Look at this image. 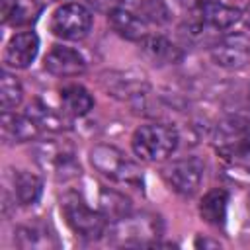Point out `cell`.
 <instances>
[{"label": "cell", "mask_w": 250, "mask_h": 250, "mask_svg": "<svg viewBox=\"0 0 250 250\" xmlns=\"http://www.w3.org/2000/svg\"><path fill=\"white\" fill-rule=\"evenodd\" d=\"M215 150L232 162L250 158V115L230 113L223 117L213 131Z\"/></svg>", "instance_id": "cell-1"}, {"label": "cell", "mask_w": 250, "mask_h": 250, "mask_svg": "<svg viewBox=\"0 0 250 250\" xmlns=\"http://www.w3.org/2000/svg\"><path fill=\"white\" fill-rule=\"evenodd\" d=\"M178 131L166 123H145L141 125L131 139L135 156L145 162L166 160L178 146Z\"/></svg>", "instance_id": "cell-2"}, {"label": "cell", "mask_w": 250, "mask_h": 250, "mask_svg": "<svg viewBox=\"0 0 250 250\" xmlns=\"http://www.w3.org/2000/svg\"><path fill=\"white\" fill-rule=\"evenodd\" d=\"M162 232V223L158 217L141 213V215H125L107 229L111 240L125 246H154L158 244V236Z\"/></svg>", "instance_id": "cell-3"}, {"label": "cell", "mask_w": 250, "mask_h": 250, "mask_svg": "<svg viewBox=\"0 0 250 250\" xmlns=\"http://www.w3.org/2000/svg\"><path fill=\"white\" fill-rule=\"evenodd\" d=\"M90 162L92 166L105 178L129 184V186H141L143 176L135 162H131L117 146L113 145H96L90 150Z\"/></svg>", "instance_id": "cell-4"}, {"label": "cell", "mask_w": 250, "mask_h": 250, "mask_svg": "<svg viewBox=\"0 0 250 250\" xmlns=\"http://www.w3.org/2000/svg\"><path fill=\"white\" fill-rule=\"evenodd\" d=\"M62 215L66 225L78 236L86 240H98L107 230V219L102 211H94L78 195H66L62 199Z\"/></svg>", "instance_id": "cell-5"}, {"label": "cell", "mask_w": 250, "mask_h": 250, "mask_svg": "<svg viewBox=\"0 0 250 250\" xmlns=\"http://www.w3.org/2000/svg\"><path fill=\"white\" fill-rule=\"evenodd\" d=\"M92 29V12L78 2L62 4L51 18V31L68 41L84 39Z\"/></svg>", "instance_id": "cell-6"}, {"label": "cell", "mask_w": 250, "mask_h": 250, "mask_svg": "<svg viewBox=\"0 0 250 250\" xmlns=\"http://www.w3.org/2000/svg\"><path fill=\"white\" fill-rule=\"evenodd\" d=\"M203 174H205V164L197 156H186L174 160L162 170V176L170 186V189L184 197H191L199 189L203 182Z\"/></svg>", "instance_id": "cell-7"}, {"label": "cell", "mask_w": 250, "mask_h": 250, "mask_svg": "<svg viewBox=\"0 0 250 250\" xmlns=\"http://www.w3.org/2000/svg\"><path fill=\"white\" fill-rule=\"evenodd\" d=\"M35 154H37L35 160L39 162V166L43 170H49L55 178L66 180L80 174V166L74 160V152L64 145H57V143L41 145Z\"/></svg>", "instance_id": "cell-8"}, {"label": "cell", "mask_w": 250, "mask_h": 250, "mask_svg": "<svg viewBox=\"0 0 250 250\" xmlns=\"http://www.w3.org/2000/svg\"><path fill=\"white\" fill-rule=\"evenodd\" d=\"M211 59L223 68H242L250 61V37L232 33L211 47Z\"/></svg>", "instance_id": "cell-9"}, {"label": "cell", "mask_w": 250, "mask_h": 250, "mask_svg": "<svg viewBox=\"0 0 250 250\" xmlns=\"http://www.w3.org/2000/svg\"><path fill=\"white\" fill-rule=\"evenodd\" d=\"M39 53V37L35 31L16 33L4 49V64L10 68H27Z\"/></svg>", "instance_id": "cell-10"}, {"label": "cell", "mask_w": 250, "mask_h": 250, "mask_svg": "<svg viewBox=\"0 0 250 250\" xmlns=\"http://www.w3.org/2000/svg\"><path fill=\"white\" fill-rule=\"evenodd\" d=\"M43 66L53 76H78L86 70V61L76 49L55 45L45 55Z\"/></svg>", "instance_id": "cell-11"}, {"label": "cell", "mask_w": 250, "mask_h": 250, "mask_svg": "<svg viewBox=\"0 0 250 250\" xmlns=\"http://www.w3.org/2000/svg\"><path fill=\"white\" fill-rule=\"evenodd\" d=\"M107 21L111 25V29L127 39V41H143L146 35H148V27H146V21L139 16V14H133L129 10H123V8H113L109 14H107Z\"/></svg>", "instance_id": "cell-12"}, {"label": "cell", "mask_w": 250, "mask_h": 250, "mask_svg": "<svg viewBox=\"0 0 250 250\" xmlns=\"http://www.w3.org/2000/svg\"><path fill=\"white\" fill-rule=\"evenodd\" d=\"M39 125L37 121L25 113V115H16L12 111H2V135L8 143H25L31 141L39 135Z\"/></svg>", "instance_id": "cell-13"}, {"label": "cell", "mask_w": 250, "mask_h": 250, "mask_svg": "<svg viewBox=\"0 0 250 250\" xmlns=\"http://www.w3.org/2000/svg\"><path fill=\"white\" fill-rule=\"evenodd\" d=\"M199 16L207 25L215 29H229L242 18V12L217 0H205L199 4Z\"/></svg>", "instance_id": "cell-14"}, {"label": "cell", "mask_w": 250, "mask_h": 250, "mask_svg": "<svg viewBox=\"0 0 250 250\" xmlns=\"http://www.w3.org/2000/svg\"><path fill=\"white\" fill-rule=\"evenodd\" d=\"M12 188H14V201L27 207L39 201L41 191H43V182L39 176L31 172L16 170L12 176Z\"/></svg>", "instance_id": "cell-15"}, {"label": "cell", "mask_w": 250, "mask_h": 250, "mask_svg": "<svg viewBox=\"0 0 250 250\" xmlns=\"http://www.w3.org/2000/svg\"><path fill=\"white\" fill-rule=\"evenodd\" d=\"M227 207H229V193L217 188L203 195L199 203V215L205 223L213 227H221L227 221Z\"/></svg>", "instance_id": "cell-16"}, {"label": "cell", "mask_w": 250, "mask_h": 250, "mask_svg": "<svg viewBox=\"0 0 250 250\" xmlns=\"http://www.w3.org/2000/svg\"><path fill=\"white\" fill-rule=\"evenodd\" d=\"M143 51L145 55L154 62V64H170V62H178L182 53L180 49L170 43L166 37L162 35H146L143 41Z\"/></svg>", "instance_id": "cell-17"}, {"label": "cell", "mask_w": 250, "mask_h": 250, "mask_svg": "<svg viewBox=\"0 0 250 250\" xmlns=\"http://www.w3.org/2000/svg\"><path fill=\"white\" fill-rule=\"evenodd\" d=\"M61 104H62L64 113L74 115V117H82V115L90 113V109L94 107V98L84 86L70 84V86L61 90Z\"/></svg>", "instance_id": "cell-18"}, {"label": "cell", "mask_w": 250, "mask_h": 250, "mask_svg": "<svg viewBox=\"0 0 250 250\" xmlns=\"http://www.w3.org/2000/svg\"><path fill=\"white\" fill-rule=\"evenodd\" d=\"M14 242L18 248L29 250V248H51L57 246V240L51 232H47L45 229L37 227V225H25V227H18L14 232Z\"/></svg>", "instance_id": "cell-19"}, {"label": "cell", "mask_w": 250, "mask_h": 250, "mask_svg": "<svg viewBox=\"0 0 250 250\" xmlns=\"http://www.w3.org/2000/svg\"><path fill=\"white\" fill-rule=\"evenodd\" d=\"M98 201H100V211L105 215L107 221H117L131 213V201L115 189L102 188Z\"/></svg>", "instance_id": "cell-20"}, {"label": "cell", "mask_w": 250, "mask_h": 250, "mask_svg": "<svg viewBox=\"0 0 250 250\" xmlns=\"http://www.w3.org/2000/svg\"><path fill=\"white\" fill-rule=\"evenodd\" d=\"M23 100V88L20 80L10 74L8 70H2L0 74V104L2 111H10L12 107H18Z\"/></svg>", "instance_id": "cell-21"}, {"label": "cell", "mask_w": 250, "mask_h": 250, "mask_svg": "<svg viewBox=\"0 0 250 250\" xmlns=\"http://www.w3.org/2000/svg\"><path fill=\"white\" fill-rule=\"evenodd\" d=\"M43 12V6L39 0H18L16 10L8 23L12 25H29L33 23Z\"/></svg>", "instance_id": "cell-22"}, {"label": "cell", "mask_w": 250, "mask_h": 250, "mask_svg": "<svg viewBox=\"0 0 250 250\" xmlns=\"http://www.w3.org/2000/svg\"><path fill=\"white\" fill-rule=\"evenodd\" d=\"M27 113L37 121L39 127H47V129H53V131H61L64 127V119L61 115H57L51 107H47V105H43L39 102H35L33 105H29V111Z\"/></svg>", "instance_id": "cell-23"}, {"label": "cell", "mask_w": 250, "mask_h": 250, "mask_svg": "<svg viewBox=\"0 0 250 250\" xmlns=\"http://www.w3.org/2000/svg\"><path fill=\"white\" fill-rule=\"evenodd\" d=\"M139 16L145 21L164 23V21H168V8L164 6L162 0H143L139 4Z\"/></svg>", "instance_id": "cell-24"}, {"label": "cell", "mask_w": 250, "mask_h": 250, "mask_svg": "<svg viewBox=\"0 0 250 250\" xmlns=\"http://www.w3.org/2000/svg\"><path fill=\"white\" fill-rule=\"evenodd\" d=\"M88 2H90L96 10H100V12H107V14H109L113 8H119L117 4L123 2V0H88Z\"/></svg>", "instance_id": "cell-25"}, {"label": "cell", "mask_w": 250, "mask_h": 250, "mask_svg": "<svg viewBox=\"0 0 250 250\" xmlns=\"http://www.w3.org/2000/svg\"><path fill=\"white\" fill-rule=\"evenodd\" d=\"M16 4H18V0H2V2H0L2 21H4V23H8V21H10V18H12L14 10H16Z\"/></svg>", "instance_id": "cell-26"}, {"label": "cell", "mask_w": 250, "mask_h": 250, "mask_svg": "<svg viewBox=\"0 0 250 250\" xmlns=\"http://www.w3.org/2000/svg\"><path fill=\"white\" fill-rule=\"evenodd\" d=\"M195 246L199 248V246H213V248H219L221 246V242L219 240H207V238H199V240H195Z\"/></svg>", "instance_id": "cell-27"}, {"label": "cell", "mask_w": 250, "mask_h": 250, "mask_svg": "<svg viewBox=\"0 0 250 250\" xmlns=\"http://www.w3.org/2000/svg\"><path fill=\"white\" fill-rule=\"evenodd\" d=\"M242 20H244L246 27L250 29V2H248V6H246V8H244V12H242Z\"/></svg>", "instance_id": "cell-28"}]
</instances>
